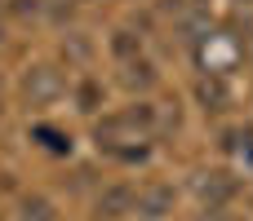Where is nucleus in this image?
<instances>
[{
    "mask_svg": "<svg viewBox=\"0 0 253 221\" xmlns=\"http://www.w3.org/2000/svg\"><path fill=\"white\" fill-rule=\"evenodd\" d=\"M22 97H27L31 106L58 102V97H62V75H58L53 66H31V71L22 75Z\"/></svg>",
    "mask_w": 253,
    "mask_h": 221,
    "instance_id": "f03ea898",
    "label": "nucleus"
},
{
    "mask_svg": "<svg viewBox=\"0 0 253 221\" xmlns=\"http://www.w3.org/2000/svg\"><path fill=\"white\" fill-rule=\"evenodd\" d=\"M196 199L205 204V208H222V204H231L236 199V190H240V182L231 177V173H196Z\"/></svg>",
    "mask_w": 253,
    "mask_h": 221,
    "instance_id": "7ed1b4c3",
    "label": "nucleus"
},
{
    "mask_svg": "<svg viewBox=\"0 0 253 221\" xmlns=\"http://www.w3.org/2000/svg\"><path fill=\"white\" fill-rule=\"evenodd\" d=\"M31 137H40V146H44V151H53V155L71 151V142H67L58 128H49V124H36V128H31Z\"/></svg>",
    "mask_w": 253,
    "mask_h": 221,
    "instance_id": "0eeeda50",
    "label": "nucleus"
},
{
    "mask_svg": "<svg viewBox=\"0 0 253 221\" xmlns=\"http://www.w3.org/2000/svg\"><path fill=\"white\" fill-rule=\"evenodd\" d=\"M111 44H116V53H120V58H129V53H138V40H133L129 31H116V40H111Z\"/></svg>",
    "mask_w": 253,
    "mask_h": 221,
    "instance_id": "9d476101",
    "label": "nucleus"
},
{
    "mask_svg": "<svg viewBox=\"0 0 253 221\" xmlns=\"http://www.w3.org/2000/svg\"><path fill=\"white\" fill-rule=\"evenodd\" d=\"M22 221H53V204H49V199H40V195L22 199Z\"/></svg>",
    "mask_w": 253,
    "mask_h": 221,
    "instance_id": "6e6552de",
    "label": "nucleus"
},
{
    "mask_svg": "<svg viewBox=\"0 0 253 221\" xmlns=\"http://www.w3.org/2000/svg\"><path fill=\"white\" fill-rule=\"evenodd\" d=\"M125 80H129V84H151V66H147V62H129Z\"/></svg>",
    "mask_w": 253,
    "mask_h": 221,
    "instance_id": "1a4fd4ad",
    "label": "nucleus"
},
{
    "mask_svg": "<svg viewBox=\"0 0 253 221\" xmlns=\"http://www.w3.org/2000/svg\"><path fill=\"white\" fill-rule=\"evenodd\" d=\"M200 102H205V111H227L231 106V89L218 80V75H209V80H200Z\"/></svg>",
    "mask_w": 253,
    "mask_h": 221,
    "instance_id": "39448f33",
    "label": "nucleus"
},
{
    "mask_svg": "<svg viewBox=\"0 0 253 221\" xmlns=\"http://www.w3.org/2000/svg\"><path fill=\"white\" fill-rule=\"evenodd\" d=\"M151 124H156V111H151L147 102H138V106H129V111H116V115H107V120L98 124V146H107V151H116V155H125V159H138L142 151H133V146H125V142H142V137L151 133Z\"/></svg>",
    "mask_w": 253,
    "mask_h": 221,
    "instance_id": "f257e3e1",
    "label": "nucleus"
},
{
    "mask_svg": "<svg viewBox=\"0 0 253 221\" xmlns=\"http://www.w3.org/2000/svg\"><path fill=\"white\" fill-rule=\"evenodd\" d=\"M133 213L147 221H160L173 213V186H165V182H147L138 195H133Z\"/></svg>",
    "mask_w": 253,
    "mask_h": 221,
    "instance_id": "20e7f679",
    "label": "nucleus"
},
{
    "mask_svg": "<svg viewBox=\"0 0 253 221\" xmlns=\"http://www.w3.org/2000/svg\"><path fill=\"white\" fill-rule=\"evenodd\" d=\"M125 208H133V190H129V186H116V190H107V195L98 199V213H102V217H120Z\"/></svg>",
    "mask_w": 253,
    "mask_h": 221,
    "instance_id": "423d86ee",
    "label": "nucleus"
}]
</instances>
